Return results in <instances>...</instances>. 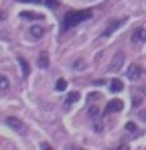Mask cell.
<instances>
[{"instance_id":"19","label":"cell","mask_w":146,"mask_h":150,"mask_svg":"<svg viewBox=\"0 0 146 150\" xmlns=\"http://www.w3.org/2000/svg\"><path fill=\"white\" fill-rule=\"evenodd\" d=\"M41 150H53V148H51V146H49L47 142H43V144H41Z\"/></svg>"},{"instance_id":"20","label":"cell","mask_w":146,"mask_h":150,"mask_svg":"<svg viewBox=\"0 0 146 150\" xmlns=\"http://www.w3.org/2000/svg\"><path fill=\"white\" fill-rule=\"evenodd\" d=\"M114 150H130V148H128V146H124V144H120L118 148H114Z\"/></svg>"},{"instance_id":"17","label":"cell","mask_w":146,"mask_h":150,"mask_svg":"<svg viewBox=\"0 0 146 150\" xmlns=\"http://www.w3.org/2000/svg\"><path fill=\"white\" fill-rule=\"evenodd\" d=\"M55 87H57V91H63V89L67 87V81H65V79H59V81L55 83Z\"/></svg>"},{"instance_id":"22","label":"cell","mask_w":146,"mask_h":150,"mask_svg":"<svg viewBox=\"0 0 146 150\" xmlns=\"http://www.w3.org/2000/svg\"><path fill=\"white\" fill-rule=\"evenodd\" d=\"M47 4L49 6H55V0H47Z\"/></svg>"},{"instance_id":"8","label":"cell","mask_w":146,"mask_h":150,"mask_svg":"<svg viewBox=\"0 0 146 150\" xmlns=\"http://www.w3.org/2000/svg\"><path fill=\"white\" fill-rule=\"evenodd\" d=\"M120 110H124V101L120 100H110L106 105V112H120Z\"/></svg>"},{"instance_id":"18","label":"cell","mask_w":146,"mask_h":150,"mask_svg":"<svg viewBox=\"0 0 146 150\" xmlns=\"http://www.w3.org/2000/svg\"><path fill=\"white\" fill-rule=\"evenodd\" d=\"M73 69H79V71L85 69V61H75V63H73Z\"/></svg>"},{"instance_id":"13","label":"cell","mask_w":146,"mask_h":150,"mask_svg":"<svg viewBox=\"0 0 146 150\" xmlns=\"http://www.w3.org/2000/svg\"><path fill=\"white\" fill-rule=\"evenodd\" d=\"M39 67H41V69H47L49 67V55L47 53H43V55L39 57Z\"/></svg>"},{"instance_id":"25","label":"cell","mask_w":146,"mask_h":150,"mask_svg":"<svg viewBox=\"0 0 146 150\" xmlns=\"http://www.w3.org/2000/svg\"><path fill=\"white\" fill-rule=\"evenodd\" d=\"M142 93H144V96H146V85H144V87H142Z\"/></svg>"},{"instance_id":"15","label":"cell","mask_w":146,"mask_h":150,"mask_svg":"<svg viewBox=\"0 0 146 150\" xmlns=\"http://www.w3.org/2000/svg\"><path fill=\"white\" fill-rule=\"evenodd\" d=\"M18 65H21V69H23V75H24V77H26L30 69H28V65H26V61H24L23 57H18Z\"/></svg>"},{"instance_id":"11","label":"cell","mask_w":146,"mask_h":150,"mask_svg":"<svg viewBox=\"0 0 146 150\" xmlns=\"http://www.w3.org/2000/svg\"><path fill=\"white\" fill-rule=\"evenodd\" d=\"M124 130H126V132H128V134H130V136H138V134H140V130H138V128H136V124H134V122H128V124H126V128H124Z\"/></svg>"},{"instance_id":"16","label":"cell","mask_w":146,"mask_h":150,"mask_svg":"<svg viewBox=\"0 0 146 150\" xmlns=\"http://www.w3.org/2000/svg\"><path fill=\"white\" fill-rule=\"evenodd\" d=\"M0 87H2V93H6V91H8V79H6L4 75L0 77Z\"/></svg>"},{"instance_id":"5","label":"cell","mask_w":146,"mask_h":150,"mask_svg":"<svg viewBox=\"0 0 146 150\" xmlns=\"http://www.w3.org/2000/svg\"><path fill=\"white\" fill-rule=\"evenodd\" d=\"M132 43H134V45L146 43V30L144 28H136V30L132 33Z\"/></svg>"},{"instance_id":"10","label":"cell","mask_w":146,"mask_h":150,"mask_svg":"<svg viewBox=\"0 0 146 150\" xmlns=\"http://www.w3.org/2000/svg\"><path fill=\"white\" fill-rule=\"evenodd\" d=\"M21 16H23L24 21H41V18H43V14L33 12V10H24V12H21Z\"/></svg>"},{"instance_id":"9","label":"cell","mask_w":146,"mask_h":150,"mask_svg":"<svg viewBox=\"0 0 146 150\" xmlns=\"http://www.w3.org/2000/svg\"><path fill=\"white\" fill-rule=\"evenodd\" d=\"M77 101H79V93H77V91H71V93L67 96L65 103H63V108H65V110H69V108H71V105H75Z\"/></svg>"},{"instance_id":"21","label":"cell","mask_w":146,"mask_h":150,"mask_svg":"<svg viewBox=\"0 0 146 150\" xmlns=\"http://www.w3.org/2000/svg\"><path fill=\"white\" fill-rule=\"evenodd\" d=\"M138 114H140V118H142V120L146 122V110H144V112H138Z\"/></svg>"},{"instance_id":"6","label":"cell","mask_w":146,"mask_h":150,"mask_svg":"<svg viewBox=\"0 0 146 150\" xmlns=\"http://www.w3.org/2000/svg\"><path fill=\"white\" fill-rule=\"evenodd\" d=\"M122 63H124V53H116V57L112 59V65H110V71H120Z\"/></svg>"},{"instance_id":"3","label":"cell","mask_w":146,"mask_h":150,"mask_svg":"<svg viewBox=\"0 0 146 150\" xmlns=\"http://www.w3.org/2000/svg\"><path fill=\"white\" fill-rule=\"evenodd\" d=\"M4 124L8 126V128H12L14 132H21V134L24 132V124L18 120V118H14V116H8V118L4 120Z\"/></svg>"},{"instance_id":"24","label":"cell","mask_w":146,"mask_h":150,"mask_svg":"<svg viewBox=\"0 0 146 150\" xmlns=\"http://www.w3.org/2000/svg\"><path fill=\"white\" fill-rule=\"evenodd\" d=\"M71 150H83V148H79V146H71Z\"/></svg>"},{"instance_id":"23","label":"cell","mask_w":146,"mask_h":150,"mask_svg":"<svg viewBox=\"0 0 146 150\" xmlns=\"http://www.w3.org/2000/svg\"><path fill=\"white\" fill-rule=\"evenodd\" d=\"M21 2H41V0H21Z\"/></svg>"},{"instance_id":"7","label":"cell","mask_w":146,"mask_h":150,"mask_svg":"<svg viewBox=\"0 0 146 150\" xmlns=\"http://www.w3.org/2000/svg\"><path fill=\"white\" fill-rule=\"evenodd\" d=\"M43 26H39V25H33L30 28H28V39H33V41H37V39H41L43 37Z\"/></svg>"},{"instance_id":"1","label":"cell","mask_w":146,"mask_h":150,"mask_svg":"<svg viewBox=\"0 0 146 150\" xmlns=\"http://www.w3.org/2000/svg\"><path fill=\"white\" fill-rule=\"evenodd\" d=\"M91 10H77V12H67L65 14V18H63V25H61V30L65 33V30H69L71 26H77L79 23H83V21H87V18H91Z\"/></svg>"},{"instance_id":"4","label":"cell","mask_w":146,"mask_h":150,"mask_svg":"<svg viewBox=\"0 0 146 150\" xmlns=\"http://www.w3.org/2000/svg\"><path fill=\"white\" fill-rule=\"evenodd\" d=\"M124 23H126V18H118V21H112L110 25L106 26V30L101 33V37H110V35H112V33H114L116 28H120V26L124 25Z\"/></svg>"},{"instance_id":"12","label":"cell","mask_w":146,"mask_h":150,"mask_svg":"<svg viewBox=\"0 0 146 150\" xmlns=\"http://www.w3.org/2000/svg\"><path fill=\"white\" fill-rule=\"evenodd\" d=\"M122 87H124V83H122L120 79H114V81L110 83V89H112L114 93H118V91H122Z\"/></svg>"},{"instance_id":"14","label":"cell","mask_w":146,"mask_h":150,"mask_svg":"<svg viewBox=\"0 0 146 150\" xmlns=\"http://www.w3.org/2000/svg\"><path fill=\"white\" fill-rule=\"evenodd\" d=\"M87 114H89V118H91L94 122H97V120H99V110H97L96 105H91V108L87 110Z\"/></svg>"},{"instance_id":"2","label":"cell","mask_w":146,"mask_h":150,"mask_svg":"<svg viewBox=\"0 0 146 150\" xmlns=\"http://www.w3.org/2000/svg\"><path fill=\"white\" fill-rule=\"evenodd\" d=\"M142 75H144V69H142L140 65H136V63L128 65V69H126V77H128L130 81H138Z\"/></svg>"}]
</instances>
